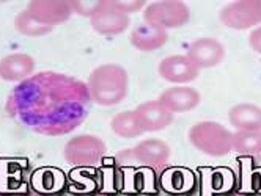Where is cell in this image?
Here are the masks:
<instances>
[{"label":"cell","mask_w":261,"mask_h":196,"mask_svg":"<svg viewBox=\"0 0 261 196\" xmlns=\"http://www.w3.org/2000/svg\"><path fill=\"white\" fill-rule=\"evenodd\" d=\"M189 143L208 157H225L233 151V132L216 121H200L188 132Z\"/></svg>","instance_id":"3"},{"label":"cell","mask_w":261,"mask_h":196,"mask_svg":"<svg viewBox=\"0 0 261 196\" xmlns=\"http://www.w3.org/2000/svg\"><path fill=\"white\" fill-rule=\"evenodd\" d=\"M25 10L40 22L52 28L65 24L74 14L68 0H32Z\"/></svg>","instance_id":"12"},{"label":"cell","mask_w":261,"mask_h":196,"mask_svg":"<svg viewBox=\"0 0 261 196\" xmlns=\"http://www.w3.org/2000/svg\"><path fill=\"white\" fill-rule=\"evenodd\" d=\"M220 22L231 30L256 28L261 24V0H236L219 13Z\"/></svg>","instance_id":"7"},{"label":"cell","mask_w":261,"mask_h":196,"mask_svg":"<svg viewBox=\"0 0 261 196\" xmlns=\"http://www.w3.org/2000/svg\"><path fill=\"white\" fill-rule=\"evenodd\" d=\"M191 19V8L181 0H159L146 4L143 10V22L161 27L164 30L179 28Z\"/></svg>","instance_id":"5"},{"label":"cell","mask_w":261,"mask_h":196,"mask_svg":"<svg viewBox=\"0 0 261 196\" xmlns=\"http://www.w3.org/2000/svg\"><path fill=\"white\" fill-rule=\"evenodd\" d=\"M134 115L143 134L161 132L167 129L173 122V116H175L158 99L139 104L134 109Z\"/></svg>","instance_id":"10"},{"label":"cell","mask_w":261,"mask_h":196,"mask_svg":"<svg viewBox=\"0 0 261 196\" xmlns=\"http://www.w3.org/2000/svg\"><path fill=\"white\" fill-rule=\"evenodd\" d=\"M158 74L162 80L173 85H188L198 79L200 69L188 55H169L161 60Z\"/></svg>","instance_id":"9"},{"label":"cell","mask_w":261,"mask_h":196,"mask_svg":"<svg viewBox=\"0 0 261 196\" xmlns=\"http://www.w3.org/2000/svg\"><path fill=\"white\" fill-rule=\"evenodd\" d=\"M233 151L241 155H261V130H236Z\"/></svg>","instance_id":"19"},{"label":"cell","mask_w":261,"mask_h":196,"mask_svg":"<svg viewBox=\"0 0 261 196\" xmlns=\"http://www.w3.org/2000/svg\"><path fill=\"white\" fill-rule=\"evenodd\" d=\"M14 30L29 38H40L49 35L54 28L40 22L35 16H32L27 10L17 13L14 17Z\"/></svg>","instance_id":"18"},{"label":"cell","mask_w":261,"mask_h":196,"mask_svg":"<svg viewBox=\"0 0 261 196\" xmlns=\"http://www.w3.org/2000/svg\"><path fill=\"white\" fill-rule=\"evenodd\" d=\"M91 104L85 82L55 71H41L13 88L5 112L30 132L63 137L82 126Z\"/></svg>","instance_id":"1"},{"label":"cell","mask_w":261,"mask_h":196,"mask_svg":"<svg viewBox=\"0 0 261 196\" xmlns=\"http://www.w3.org/2000/svg\"><path fill=\"white\" fill-rule=\"evenodd\" d=\"M191 61L201 71V69H211L222 63L225 57V47L216 38H198L192 41L188 47L186 53Z\"/></svg>","instance_id":"11"},{"label":"cell","mask_w":261,"mask_h":196,"mask_svg":"<svg viewBox=\"0 0 261 196\" xmlns=\"http://www.w3.org/2000/svg\"><path fill=\"white\" fill-rule=\"evenodd\" d=\"M129 41L130 46L140 52H154L167 44V41H169V31L161 27L142 22L133 28Z\"/></svg>","instance_id":"15"},{"label":"cell","mask_w":261,"mask_h":196,"mask_svg":"<svg viewBox=\"0 0 261 196\" xmlns=\"http://www.w3.org/2000/svg\"><path fill=\"white\" fill-rule=\"evenodd\" d=\"M228 121L236 130H261V107L252 102H241L231 107Z\"/></svg>","instance_id":"16"},{"label":"cell","mask_w":261,"mask_h":196,"mask_svg":"<svg viewBox=\"0 0 261 196\" xmlns=\"http://www.w3.org/2000/svg\"><path fill=\"white\" fill-rule=\"evenodd\" d=\"M85 83L91 102L99 107H115L121 104L129 93V74L117 63L96 66Z\"/></svg>","instance_id":"2"},{"label":"cell","mask_w":261,"mask_h":196,"mask_svg":"<svg viewBox=\"0 0 261 196\" xmlns=\"http://www.w3.org/2000/svg\"><path fill=\"white\" fill-rule=\"evenodd\" d=\"M117 2H118V7L124 13H127L129 16L133 14V13H139L140 10H145V7H146L145 0H123V2L117 0Z\"/></svg>","instance_id":"21"},{"label":"cell","mask_w":261,"mask_h":196,"mask_svg":"<svg viewBox=\"0 0 261 196\" xmlns=\"http://www.w3.org/2000/svg\"><path fill=\"white\" fill-rule=\"evenodd\" d=\"M84 196H99V194H84Z\"/></svg>","instance_id":"25"},{"label":"cell","mask_w":261,"mask_h":196,"mask_svg":"<svg viewBox=\"0 0 261 196\" xmlns=\"http://www.w3.org/2000/svg\"><path fill=\"white\" fill-rule=\"evenodd\" d=\"M90 25L104 37H115L129 28L130 16L118 7L117 0H98V7L90 16Z\"/></svg>","instance_id":"6"},{"label":"cell","mask_w":261,"mask_h":196,"mask_svg":"<svg viewBox=\"0 0 261 196\" xmlns=\"http://www.w3.org/2000/svg\"><path fill=\"white\" fill-rule=\"evenodd\" d=\"M249 46L252 47L253 52L261 55V25L253 28L249 35Z\"/></svg>","instance_id":"22"},{"label":"cell","mask_w":261,"mask_h":196,"mask_svg":"<svg viewBox=\"0 0 261 196\" xmlns=\"http://www.w3.org/2000/svg\"><path fill=\"white\" fill-rule=\"evenodd\" d=\"M35 58L29 53H10L0 58V80L17 85L35 74Z\"/></svg>","instance_id":"14"},{"label":"cell","mask_w":261,"mask_h":196,"mask_svg":"<svg viewBox=\"0 0 261 196\" xmlns=\"http://www.w3.org/2000/svg\"><path fill=\"white\" fill-rule=\"evenodd\" d=\"M231 196H261V191L259 190H241Z\"/></svg>","instance_id":"23"},{"label":"cell","mask_w":261,"mask_h":196,"mask_svg":"<svg viewBox=\"0 0 261 196\" xmlns=\"http://www.w3.org/2000/svg\"><path fill=\"white\" fill-rule=\"evenodd\" d=\"M72 13L74 14H79V16H85L90 19V16L95 11V8L98 7V2H69Z\"/></svg>","instance_id":"20"},{"label":"cell","mask_w":261,"mask_h":196,"mask_svg":"<svg viewBox=\"0 0 261 196\" xmlns=\"http://www.w3.org/2000/svg\"><path fill=\"white\" fill-rule=\"evenodd\" d=\"M158 101L165 107L170 113H188L197 109L201 96L192 86L188 85H173L164 90Z\"/></svg>","instance_id":"13"},{"label":"cell","mask_w":261,"mask_h":196,"mask_svg":"<svg viewBox=\"0 0 261 196\" xmlns=\"http://www.w3.org/2000/svg\"><path fill=\"white\" fill-rule=\"evenodd\" d=\"M129 157L139 165L148 168H162L169 164L172 157V148L161 138H146L127 151Z\"/></svg>","instance_id":"8"},{"label":"cell","mask_w":261,"mask_h":196,"mask_svg":"<svg viewBox=\"0 0 261 196\" xmlns=\"http://www.w3.org/2000/svg\"><path fill=\"white\" fill-rule=\"evenodd\" d=\"M110 129L117 137L130 140V138H139L143 135L139 122L136 119L134 110H124L117 113L114 118L110 119Z\"/></svg>","instance_id":"17"},{"label":"cell","mask_w":261,"mask_h":196,"mask_svg":"<svg viewBox=\"0 0 261 196\" xmlns=\"http://www.w3.org/2000/svg\"><path fill=\"white\" fill-rule=\"evenodd\" d=\"M107 154V145L98 135L82 134L66 141L63 148L65 160L77 168H95Z\"/></svg>","instance_id":"4"},{"label":"cell","mask_w":261,"mask_h":196,"mask_svg":"<svg viewBox=\"0 0 261 196\" xmlns=\"http://www.w3.org/2000/svg\"><path fill=\"white\" fill-rule=\"evenodd\" d=\"M0 196H21L17 193H11V191H0Z\"/></svg>","instance_id":"24"}]
</instances>
